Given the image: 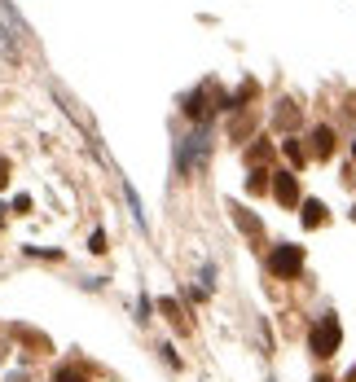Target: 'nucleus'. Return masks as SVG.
Segmentation results:
<instances>
[{"label": "nucleus", "mask_w": 356, "mask_h": 382, "mask_svg": "<svg viewBox=\"0 0 356 382\" xmlns=\"http://www.w3.org/2000/svg\"><path fill=\"white\" fill-rule=\"evenodd\" d=\"M352 154H356V145H352Z\"/></svg>", "instance_id": "a211bd4d"}, {"label": "nucleus", "mask_w": 356, "mask_h": 382, "mask_svg": "<svg viewBox=\"0 0 356 382\" xmlns=\"http://www.w3.org/2000/svg\"><path fill=\"white\" fill-rule=\"evenodd\" d=\"M352 220H356V211H352Z\"/></svg>", "instance_id": "f3484780"}, {"label": "nucleus", "mask_w": 356, "mask_h": 382, "mask_svg": "<svg viewBox=\"0 0 356 382\" xmlns=\"http://www.w3.org/2000/svg\"><path fill=\"white\" fill-rule=\"evenodd\" d=\"M207 150H211V141H207V128L203 132H194L181 145V172L185 176H194V172H203V163H207Z\"/></svg>", "instance_id": "f03ea898"}, {"label": "nucleus", "mask_w": 356, "mask_h": 382, "mask_svg": "<svg viewBox=\"0 0 356 382\" xmlns=\"http://www.w3.org/2000/svg\"><path fill=\"white\" fill-rule=\"evenodd\" d=\"M273 194H277L281 207H295L299 202V185H295L290 172H273Z\"/></svg>", "instance_id": "20e7f679"}, {"label": "nucleus", "mask_w": 356, "mask_h": 382, "mask_svg": "<svg viewBox=\"0 0 356 382\" xmlns=\"http://www.w3.org/2000/svg\"><path fill=\"white\" fill-rule=\"evenodd\" d=\"M5 185H9V163L0 159V189H5Z\"/></svg>", "instance_id": "2eb2a0df"}, {"label": "nucleus", "mask_w": 356, "mask_h": 382, "mask_svg": "<svg viewBox=\"0 0 356 382\" xmlns=\"http://www.w3.org/2000/svg\"><path fill=\"white\" fill-rule=\"evenodd\" d=\"M57 382H88V378L79 374V369H62V374H57Z\"/></svg>", "instance_id": "ddd939ff"}, {"label": "nucleus", "mask_w": 356, "mask_h": 382, "mask_svg": "<svg viewBox=\"0 0 356 382\" xmlns=\"http://www.w3.org/2000/svg\"><path fill=\"white\" fill-rule=\"evenodd\" d=\"M211 92H216V88H198L194 97H185V114H189V119H207V114H211V105H207Z\"/></svg>", "instance_id": "39448f33"}, {"label": "nucleus", "mask_w": 356, "mask_h": 382, "mask_svg": "<svg viewBox=\"0 0 356 382\" xmlns=\"http://www.w3.org/2000/svg\"><path fill=\"white\" fill-rule=\"evenodd\" d=\"M339 339H343L339 321H335V316H322V321L313 325V339H308V348H313V356H335V352H339Z\"/></svg>", "instance_id": "f257e3e1"}, {"label": "nucleus", "mask_w": 356, "mask_h": 382, "mask_svg": "<svg viewBox=\"0 0 356 382\" xmlns=\"http://www.w3.org/2000/svg\"><path fill=\"white\" fill-rule=\"evenodd\" d=\"M281 150H286V159H290L295 167L304 163V145H299V141H295V137H290V141H281Z\"/></svg>", "instance_id": "6e6552de"}, {"label": "nucleus", "mask_w": 356, "mask_h": 382, "mask_svg": "<svg viewBox=\"0 0 356 382\" xmlns=\"http://www.w3.org/2000/svg\"><path fill=\"white\" fill-rule=\"evenodd\" d=\"M304 224H308V229L326 224V207H322V202H304Z\"/></svg>", "instance_id": "0eeeda50"}, {"label": "nucleus", "mask_w": 356, "mask_h": 382, "mask_svg": "<svg viewBox=\"0 0 356 382\" xmlns=\"http://www.w3.org/2000/svg\"><path fill=\"white\" fill-rule=\"evenodd\" d=\"M330 150H335V132H330V128H317V132H313V154H317V159H326Z\"/></svg>", "instance_id": "423d86ee"}, {"label": "nucleus", "mask_w": 356, "mask_h": 382, "mask_svg": "<svg viewBox=\"0 0 356 382\" xmlns=\"http://www.w3.org/2000/svg\"><path fill=\"white\" fill-rule=\"evenodd\" d=\"M277 119H281V128H286V123H295V119H299V110H295V105L286 101V105H281V114H277Z\"/></svg>", "instance_id": "f8f14e48"}, {"label": "nucleus", "mask_w": 356, "mask_h": 382, "mask_svg": "<svg viewBox=\"0 0 356 382\" xmlns=\"http://www.w3.org/2000/svg\"><path fill=\"white\" fill-rule=\"evenodd\" d=\"M233 220H237V224H242V229H246V233H251V237L259 233V224H255L251 216H246V211H242V207H233Z\"/></svg>", "instance_id": "1a4fd4ad"}, {"label": "nucleus", "mask_w": 356, "mask_h": 382, "mask_svg": "<svg viewBox=\"0 0 356 382\" xmlns=\"http://www.w3.org/2000/svg\"><path fill=\"white\" fill-rule=\"evenodd\" d=\"M268 268L277 272V277H295V272L304 268V250H299V246H273Z\"/></svg>", "instance_id": "7ed1b4c3"}, {"label": "nucleus", "mask_w": 356, "mask_h": 382, "mask_svg": "<svg viewBox=\"0 0 356 382\" xmlns=\"http://www.w3.org/2000/svg\"><path fill=\"white\" fill-rule=\"evenodd\" d=\"M317 382H330V378H317Z\"/></svg>", "instance_id": "dca6fc26"}, {"label": "nucleus", "mask_w": 356, "mask_h": 382, "mask_svg": "<svg viewBox=\"0 0 356 382\" xmlns=\"http://www.w3.org/2000/svg\"><path fill=\"white\" fill-rule=\"evenodd\" d=\"M88 250H97V255H101V250H106V233H92V242H88Z\"/></svg>", "instance_id": "4468645a"}, {"label": "nucleus", "mask_w": 356, "mask_h": 382, "mask_svg": "<svg viewBox=\"0 0 356 382\" xmlns=\"http://www.w3.org/2000/svg\"><path fill=\"white\" fill-rule=\"evenodd\" d=\"M163 312H168V316L176 321V330H185V316H181V308H176L172 299H163Z\"/></svg>", "instance_id": "9d476101"}, {"label": "nucleus", "mask_w": 356, "mask_h": 382, "mask_svg": "<svg viewBox=\"0 0 356 382\" xmlns=\"http://www.w3.org/2000/svg\"><path fill=\"white\" fill-rule=\"evenodd\" d=\"M264 176H268V172H251V181H246V189H251V194H264V185H268Z\"/></svg>", "instance_id": "9b49d317"}]
</instances>
